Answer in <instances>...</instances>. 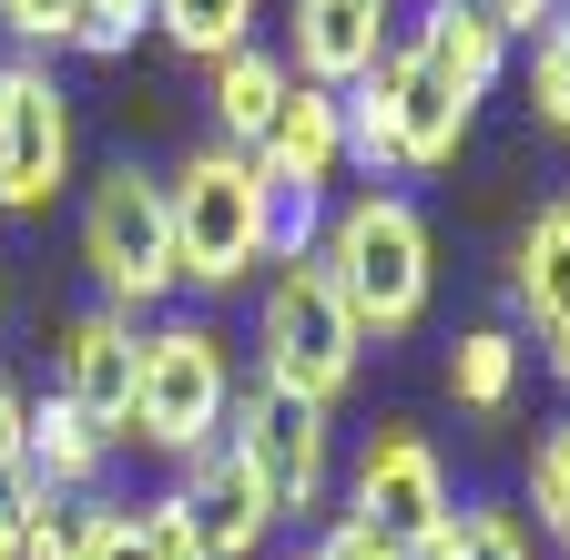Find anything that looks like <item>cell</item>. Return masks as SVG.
Wrapping results in <instances>:
<instances>
[{
	"label": "cell",
	"instance_id": "6",
	"mask_svg": "<svg viewBox=\"0 0 570 560\" xmlns=\"http://www.w3.org/2000/svg\"><path fill=\"white\" fill-rule=\"evenodd\" d=\"M225 449H235V459L265 479L275 520H306V510H326V489H336V429H326V407L285 397V387H265V377H235Z\"/></svg>",
	"mask_w": 570,
	"mask_h": 560
},
{
	"label": "cell",
	"instance_id": "32",
	"mask_svg": "<svg viewBox=\"0 0 570 560\" xmlns=\"http://www.w3.org/2000/svg\"><path fill=\"white\" fill-rule=\"evenodd\" d=\"M560 560H570V540H560Z\"/></svg>",
	"mask_w": 570,
	"mask_h": 560
},
{
	"label": "cell",
	"instance_id": "20",
	"mask_svg": "<svg viewBox=\"0 0 570 560\" xmlns=\"http://www.w3.org/2000/svg\"><path fill=\"white\" fill-rule=\"evenodd\" d=\"M530 500H520V520H540L550 540H570V417H550V429L530 439Z\"/></svg>",
	"mask_w": 570,
	"mask_h": 560
},
{
	"label": "cell",
	"instance_id": "14",
	"mask_svg": "<svg viewBox=\"0 0 570 560\" xmlns=\"http://www.w3.org/2000/svg\"><path fill=\"white\" fill-rule=\"evenodd\" d=\"M377 82H387V112H397V174H449V164L469 154V122H479V112L428 72L407 41L377 61Z\"/></svg>",
	"mask_w": 570,
	"mask_h": 560
},
{
	"label": "cell",
	"instance_id": "10",
	"mask_svg": "<svg viewBox=\"0 0 570 560\" xmlns=\"http://www.w3.org/2000/svg\"><path fill=\"white\" fill-rule=\"evenodd\" d=\"M397 31H407L397 0H296L285 11V72L316 92H346L397 51Z\"/></svg>",
	"mask_w": 570,
	"mask_h": 560
},
{
	"label": "cell",
	"instance_id": "4",
	"mask_svg": "<svg viewBox=\"0 0 570 560\" xmlns=\"http://www.w3.org/2000/svg\"><path fill=\"white\" fill-rule=\"evenodd\" d=\"M356 367H367V336H356V316L336 306L326 265H275L255 286V377L306 397V407H336L356 387Z\"/></svg>",
	"mask_w": 570,
	"mask_h": 560
},
{
	"label": "cell",
	"instance_id": "34",
	"mask_svg": "<svg viewBox=\"0 0 570 560\" xmlns=\"http://www.w3.org/2000/svg\"><path fill=\"white\" fill-rule=\"evenodd\" d=\"M296 560H306V550H296Z\"/></svg>",
	"mask_w": 570,
	"mask_h": 560
},
{
	"label": "cell",
	"instance_id": "8",
	"mask_svg": "<svg viewBox=\"0 0 570 560\" xmlns=\"http://www.w3.org/2000/svg\"><path fill=\"white\" fill-rule=\"evenodd\" d=\"M459 500H449V459H439V439L428 429H407V417H387V429H367V449H356V469H346V520H367V530H387L397 550L407 540H428Z\"/></svg>",
	"mask_w": 570,
	"mask_h": 560
},
{
	"label": "cell",
	"instance_id": "3",
	"mask_svg": "<svg viewBox=\"0 0 570 560\" xmlns=\"http://www.w3.org/2000/svg\"><path fill=\"white\" fill-rule=\"evenodd\" d=\"M82 275L112 316H154L184 296V265H174V215H164V174H142L132 154L92 174L82 194Z\"/></svg>",
	"mask_w": 570,
	"mask_h": 560
},
{
	"label": "cell",
	"instance_id": "27",
	"mask_svg": "<svg viewBox=\"0 0 570 560\" xmlns=\"http://www.w3.org/2000/svg\"><path fill=\"white\" fill-rule=\"evenodd\" d=\"M132 520H142V550H154V560H214V550H204V530H194V510L174 500V489L132 500Z\"/></svg>",
	"mask_w": 570,
	"mask_h": 560
},
{
	"label": "cell",
	"instance_id": "16",
	"mask_svg": "<svg viewBox=\"0 0 570 560\" xmlns=\"http://www.w3.org/2000/svg\"><path fill=\"white\" fill-rule=\"evenodd\" d=\"M285 92H296V72H285V51H265V41H245V51H225L204 72V144H225V154H255L265 132H275V112H285Z\"/></svg>",
	"mask_w": 570,
	"mask_h": 560
},
{
	"label": "cell",
	"instance_id": "25",
	"mask_svg": "<svg viewBox=\"0 0 570 560\" xmlns=\"http://www.w3.org/2000/svg\"><path fill=\"white\" fill-rule=\"evenodd\" d=\"M142 31H154V0H82V41L71 51L82 61H122Z\"/></svg>",
	"mask_w": 570,
	"mask_h": 560
},
{
	"label": "cell",
	"instance_id": "24",
	"mask_svg": "<svg viewBox=\"0 0 570 560\" xmlns=\"http://www.w3.org/2000/svg\"><path fill=\"white\" fill-rule=\"evenodd\" d=\"M0 31H11L31 61H51V51L82 41V0H0Z\"/></svg>",
	"mask_w": 570,
	"mask_h": 560
},
{
	"label": "cell",
	"instance_id": "11",
	"mask_svg": "<svg viewBox=\"0 0 570 560\" xmlns=\"http://www.w3.org/2000/svg\"><path fill=\"white\" fill-rule=\"evenodd\" d=\"M174 500L194 510V530H204V550L214 560H275V500H265V479L214 439V449H194L184 459V479H174Z\"/></svg>",
	"mask_w": 570,
	"mask_h": 560
},
{
	"label": "cell",
	"instance_id": "12",
	"mask_svg": "<svg viewBox=\"0 0 570 560\" xmlns=\"http://www.w3.org/2000/svg\"><path fill=\"white\" fill-rule=\"evenodd\" d=\"M510 306L540 336L550 377L570 387V194H550L540 215L520 225V245H510Z\"/></svg>",
	"mask_w": 570,
	"mask_h": 560
},
{
	"label": "cell",
	"instance_id": "9",
	"mask_svg": "<svg viewBox=\"0 0 570 560\" xmlns=\"http://www.w3.org/2000/svg\"><path fill=\"white\" fill-rule=\"evenodd\" d=\"M132 367H142V326L132 316H112V306L61 316V336H51V397L71 417H92L112 449L132 439Z\"/></svg>",
	"mask_w": 570,
	"mask_h": 560
},
{
	"label": "cell",
	"instance_id": "7",
	"mask_svg": "<svg viewBox=\"0 0 570 560\" xmlns=\"http://www.w3.org/2000/svg\"><path fill=\"white\" fill-rule=\"evenodd\" d=\"M71 184V92L51 61H0V215H51Z\"/></svg>",
	"mask_w": 570,
	"mask_h": 560
},
{
	"label": "cell",
	"instance_id": "2",
	"mask_svg": "<svg viewBox=\"0 0 570 560\" xmlns=\"http://www.w3.org/2000/svg\"><path fill=\"white\" fill-rule=\"evenodd\" d=\"M164 215H174L184 286H204V296H235L255 265H275V184L255 174V154L194 144L164 174Z\"/></svg>",
	"mask_w": 570,
	"mask_h": 560
},
{
	"label": "cell",
	"instance_id": "18",
	"mask_svg": "<svg viewBox=\"0 0 570 560\" xmlns=\"http://www.w3.org/2000/svg\"><path fill=\"white\" fill-rule=\"evenodd\" d=\"M520 357H530V346H520L510 326H469L459 357H449V397H459L469 417H510V397H520Z\"/></svg>",
	"mask_w": 570,
	"mask_h": 560
},
{
	"label": "cell",
	"instance_id": "15",
	"mask_svg": "<svg viewBox=\"0 0 570 560\" xmlns=\"http://www.w3.org/2000/svg\"><path fill=\"white\" fill-rule=\"evenodd\" d=\"M397 41H407V51L428 61V72H439V82L469 102V112H479L499 82H510V41H499V31L469 11V0H417V21H407Z\"/></svg>",
	"mask_w": 570,
	"mask_h": 560
},
{
	"label": "cell",
	"instance_id": "26",
	"mask_svg": "<svg viewBox=\"0 0 570 560\" xmlns=\"http://www.w3.org/2000/svg\"><path fill=\"white\" fill-rule=\"evenodd\" d=\"M31 489V387L0 367V510Z\"/></svg>",
	"mask_w": 570,
	"mask_h": 560
},
{
	"label": "cell",
	"instance_id": "5",
	"mask_svg": "<svg viewBox=\"0 0 570 560\" xmlns=\"http://www.w3.org/2000/svg\"><path fill=\"white\" fill-rule=\"evenodd\" d=\"M225 407H235V346L204 316H154L132 367V439L184 469L194 449L225 439Z\"/></svg>",
	"mask_w": 570,
	"mask_h": 560
},
{
	"label": "cell",
	"instance_id": "30",
	"mask_svg": "<svg viewBox=\"0 0 570 560\" xmlns=\"http://www.w3.org/2000/svg\"><path fill=\"white\" fill-rule=\"evenodd\" d=\"M306 560H407V550H397L387 530H367V520H336V530H326Z\"/></svg>",
	"mask_w": 570,
	"mask_h": 560
},
{
	"label": "cell",
	"instance_id": "13",
	"mask_svg": "<svg viewBox=\"0 0 570 560\" xmlns=\"http://www.w3.org/2000/svg\"><path fill=\"white\" fill-rule=\"evenodd\" d=\"M255 174L275 184V204H326V184L346 174V122H336V92L296 82L275 112V132L255 144Z\"/></svg>",
	"mask_w": 570,
	"mask_h": 560
},
{
	"label": "cell",
	"instance_id": "28",
	"mask_svg": "<svg viewBox=\"0 0 570 560\" xmlns=\"http://www.w3.org/2000/svg\"><path fill=\"white\" fill-rule=\"evenodd\" d=\"M82 560H154V550H142V520H132V500H112V489L92 500V530H82Z\"/></svg>",
	"mask_w": 570,
	"mask_h": 560
},
{
	"label": "cell",
	"instance_id": "29",
	"mask_svg": "<svg viewBox=\"0 0 570 560\" xmlns=\"http://www.w3.org/2000/svg\"><path fill=\"white\" fill-rule=\"evenodd\" d=\"M469 11H479V21H489L499 41H510V51H520V41H540V21L560 11V0H469Z\"/></svg>",
	"mask_w": 570,
	"mask_h": 560
},
{
	"label": "cell",
	"instance_id": "33",
	"mask_svg": "<svg viewBox=\"0 0 570 560\" xmlns=\"http://www.w3.org/2000/svg\"><path fill=\"white\" fill-rule=\"evenodd\" d=\"M560 11H570V0H560Z\"/></svg>",
	"mask_w": 570,
	"mask_h": 560
},
{
	"label": "cell",
	"instance_id": "1",
	"mask_svg": "<svg viewBox=\"0 0 570 560\" xmlns=\"http://www.w3.org/2000/svg\"><path fill=\"white\" fill-rule=\"evenodd\" d=\"M316 265H326L336 306L356 316L367 346H397V336L428 326V296H439V235H428L417 194H397V184L346 194L326 215V235H316Z\"/></svg>",
	"mask_w": 570,
	"mask_h": 560
},
{
	"label": "cell",
	"instance_id": "31",
	"mask_svg": "<svg viewBox=\"0 0 570 560\" xmlns=\"http://www.w3.org/2000/svg\"><path fill=\"white\" fill-rule=\"evenodd\" d=\"M0 560H21V510H0Z\"/></svg>",
	"mask_w": 570,
	"mask_h": 560
},
{
	"label": "cell",
	"instance_id": "19",
	"mask_svg": "<svg viewBox=\"0 0 570 560\" xmlns=\"http://www.w3.org/2000/svg\"><path fill=\"white\" fill-rule=\"evenodd\" d=\"M255 21H265V0H154V31L184 51V61H225V51H245L255 41Z\"/></svg>",
	"mask_w": 570,
	"mask_h": 560
},
{
	"label": "cell",
	"instance_id": "17",
	"mask_svg": "<svg viewBox=\"0 0 570 560\" xmlns=\"http://www.w3.org/2000/svg\"><path fill=\"white\" fill-rule=\"evenodd\" d=\"M102 479H112V439L92 417H71L61 397H31V489H51V500H102Z\"/></svg>",
	"mask_w": 570,
	"mask_h": 560
},
{
	"label": "cell",
	"instance_id": "21",
	"mask_svg": "<svg viewBox=\"0 0 570 560\" xmlns=\"http://www.w3.org/2000/svg\"><path fill=\"white\" fill-rule=\"evenodd\" d=\"M21 560H82V530H92V500H51V489H21Z\"/></svg>",
	"mask_w": 570,
	"mask_h": 560
},
{
	"label": "cell",
	"instance_id": "23",
	"mask_svg": "<svg viewBox=\"0 0 570 560\" xmlns=\"http://www.w3.org/2000/svg\"><path fill=\"white\" fill-rule=\"evenodd\" d=\"M459 560H540V540L510 500H469L459 510Z\"/></svg>",
	"mask_w": 570,
	"mask_h": 560
},
{
	"label": "cell",
	"instance_id": "22",
	"mask_svg": "<svg viewBox=\"0 0 570 560\" xmlns=\"http://www.w3.org/2000/svg\"><path fill=\"white\" fill-rule=\"evenodd\" d=\"M530 112H540V132L570 144V11H550L530 41Z\"/></svg>",
	"mask_w": 570,
	"mask_h": 560
}]
</instances>
